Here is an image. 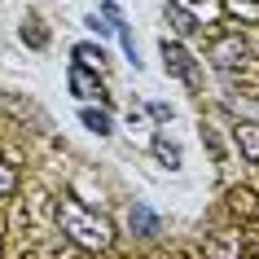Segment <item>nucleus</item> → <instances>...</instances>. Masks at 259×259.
<instances>
[{"label": "nucleus", "mask_w": 259, "mask_h": 259, "mask_svg": "<svg viewBox=\"0 0 259 259\" xmlns=\"http://www.w3.org/2000/svg\"><path fill=\"white\" fill-rule=\"evenodd\" d=\"M57 220H62V233L75 246H83V250H106L114 242V233H110L106 220L97 215V211H88L83 202H75V198H62L57 202Z\"/></svg>", "instance_id": "1"}, {"label": "nucleus", "mask_w": 259, "mask_h": 259, "mask_svg": "<svg viewBox=\"0 0 259 259\" xmlns=\"http://www.w3.org/2000/svg\"><path fill=\"white\" fill-rule=\"evenodd\" d=\"M158 49H163V66H167V75H176V79H180V83H189V88H198V83H202V70L193 66V57H189V49H185V44L163 40Z\"/></svg>", "instance_id": "2"}, {"label": "nucleus", "mask_w": 259, "mask_h": 259, "mask_svg": "<svg viewBox=\"0 0 259 259\" xmlns=\"http://www.w3.org/2000/svg\"><path fill=\"white\" fill-rule=\"evenodd\" d=\"M242 57H246V44L237 40V35H229V40H215V44H211V62H215L220 70L242 66Z\"/></svg>", "instance_id": "3"}, {"label": "nucleus", "mask_w": 259, "mask_h": 259, "mask_svg": "<svg viewBox=\"0 0 259 259\" xmlns=\"http://www.w3.org/2000/svg\"><path fill=\"white\" fill-rule=\"evenodd\" d=\"M66 79H70V93H75V97H83V101H88V97H101V79H97L93 70H83L79 62L70 66V75H66Z\"/></svg>", "instance_id": "4"}, {"label": "nucleus", "mask_w": 259, "mask_h": 259, "mask_svg": "<svg viewBox=\"0 0 259 259\" xmlns=\"http://www.w3.org/2000/svg\"><path fill=\"white\" fill-rule=\"evenodd\" d=\"M233 137H237V145H242L246 163H259V123H237Z\"/></svg>", "instance_id": "5"}, {"label": "nucleus", "mask_w": 259, "mask_h": 259, "mask_svg": "<svg viewBox=\"0 0 259 259\" xmlns=\"http://www.w3.org/2000/svg\"><path fill=\"white\" fill-rule=\"evenodd\" d=\"M127 220H132V233H141V237H154V233H158V215H154L145 202L132 206V215H127Z\"/></svg>", "instance_id": "6"}, {"label": "nucleus", "mask_w": 259, "mask_h": 259, "mask_svg": "<svg viewBox=\"0 0 259 259\" xmlns=\"http://www.w3.org/2000/svg\"><path fill=\"white\" fill-rule=\"evenodd\" d=\"M75 57H79V66H83V70H101V66H106L101 44H79V49H75Z\"/></svg>", "instance_id": "7"}, {"label": "nucleus", "mask_w": 259, "mask_h": 259, "mask_svg": "<svg viewBox=\"0 0 259 259\" xmlns=\"http://www.w3.org/2000/svg\"><path fill=\"white\" fill-rule=\"evenodd\" d=\"M79 119H83V127H93L97 137H110V132H114V127H110V114H106V110H93V106H88Z\"/></svg>", "instance_id": "8"}, {"label": "nucleus", "mask_w": 259, "mask_h": 259, "mask_svg": "<svg viewBox=\"0 0 259 259\" xmlns=\"http://www.w3.org/2000/svg\"><path fill=\"white\" fill-rule=\"evenodd\" d=\"M14 189H18V167L0 158V198H9Z\"/></svg>", "instance_id": "9"}, {"label": "nucleus", "mask_w": 259, "mask_h": 259, "mask_svg": "<svg viewBox=\"0 0 259 259\" xmlns=\"http://www.w3.org/2000/svg\"><path fill=\"white\" fill-rule=\"evenodd\" d=\"M154 150H158V158H167V167H180V150H176V145H171L167 137L154 141Z\"/></svg>", "instance_id": "10"}, {"label": "nucleus", "mask_w": 259, "mask_h": 259, "mask_svg": "<svg viewBox=\"0 0 259 259\" xmlns=\"http://www.w3.org/2000/svg\"><path fill=\"white\" fill-rule=\"evenodd\" d=\"M167 14H171V22H176L180 31H193V27H198V22H193V14H189V9H180V5H171Z\"/></svg>", "instance_id": "11"}, {"label": "nucleus", "mask_w": 259, "mask_h": 259, "mask_svg": "<svg viewBox=\"0 0 259 259\" xmlns=\"http://www.w3.org/2000/svg\"><path fill=\"white\" fill-rule=\"evenodd\" d=\"M22 40H31V44H44V40H49V31H40V27H22Z\"/></svg>", "instance_id": "12"}, {"label": "nucleus", "mask_w": 259, "mask_h": 259, "mask_svg": "<svg viewBox=\"0 0 259 259\" xmlns=\"http://www.w3.org/2000/svg\"><path fill=\"white\" fill-rule=\"evenodd\" d=\"M255 110H259V101H255Z\"/></svg>", "instance_id": "13"}]
</instances>
